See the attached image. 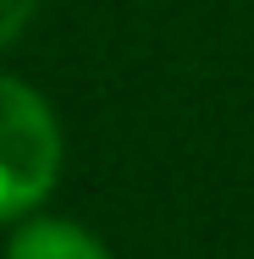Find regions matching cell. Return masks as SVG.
<instances>
[{"label": "cell", "instance_id": "1", "mask_svg": "<svg viewBox=\"0 0 254 259\" xmlns=\"http://www.w3.org/2000/svg\"><path fill=\"white\" fill-rule=\"evenodd\" d=\"M61 177V121L39 89L0 72V221H28Z\"/></svg>", "mask_w": 254, "mask_h": 259}, {"label": "cell", "instance_id": "3", "mask_svg": "<svg viewBox=\"0 0 254 259\" xmlns=\"http://www.w3.org/2000/svg\"><path fill=\"white\" fill-rule=\"evenodd\" d=\"M33 11H39V0H0V50L33 22Z\"/></svg>", "mask_w": 254, "mask_h": 259}, {"label": "cell", "instance_id": "2", "mask_svg": "<svg viewBox=\"0 0 254 259\" xmlns=\"http://www.w3.org/2000/svg\"><path fill=\"white\" fill-rule=\"evenodd\" d=\"M6 259H111V248H105L89 226H78V221L39 215V221H22V226L11 232Z\"/></svg>", "mask_w": 254, "mask_h": 259}]
</instances>
